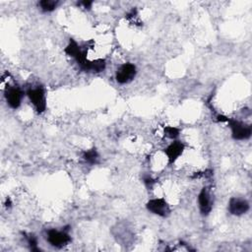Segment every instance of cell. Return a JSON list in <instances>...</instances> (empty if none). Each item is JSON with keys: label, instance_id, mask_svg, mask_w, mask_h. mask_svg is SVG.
<instances>
[{"label": "cell", "instance_id": "obj_5", "mask_svg": "<svg viewBox=\"0 0 252 252\" xmlns=\"http://www.w3.org/2000/svg\"><path fill=\"white\" fill-rule=\"evenodd\" d=\"M137 74L136 66L132 63H124L119 66L115 73V80L119 84H128L135 78Z\"/></svg>", "mask_w": 252, "mask_h": 252}, {"label": "cell", "instance_id": "obj_2", "mask_svg": "<svg viewBox=\"0 0 252 252\" xmlns=\"http://www.w3.org/2000/svg\"><path fill=\"white\" fill-rule=\"evenodd\" d=\"M27 96L38 113L44 112L46 109V97L42 87L37 86L35 88L29 89L27 91Z\"/></svg>", "mask_w": 252, "mask_h": 252}, {"label": "cell", "instance_id": "obj_12", "mask_svg": "<svg viewBox=\"0 0 252 252\" xmlns=\"http://www.w3.org/2000/svg\"><path fill=\"white\" fill-rule=\"evenodd\" d=\"M58 5V1L55 0H41L38 2V7L42 12L49 13L56 9Z\"/></svg>", "mask_w": 252, "mask_h": 252}, {"label": "cell", "instance_id": "obj_8", "mask_svg": "<svg viewBox=\"0 0 252 252\" xmlns=\"http://www.w3.org/2000/svg\"><path fill=\"white\" fill-rule=\"evenodd\" d=\"M249 203L245 199L232 197L228 202V212L233 216H242L249 211Z\"/></svg>", "mask_w": 252, "mask_h": 252}, {"label": "cell", "instance_id": "obj_15", "mask_svg": "<svg viewBox=\"0 0 252 252\" xmlns=\"http://www.w3.org/2000/svg\"><path fill=\"white\" fill-rule=\"evenodd\" d=\"M144 183H145V185H146V187L147 188H152L153 187V185L155 184V180L152 178V177H150V176H147V177H144Z\"/></svg>", "mask_w": 252, "mask_h": 252}, {"label": "cell", "instance_id": "obj_16", "mask_svg": "<svg viewBox=\"0 0 252 252\" xmlns=\"http://www.w3.org/2000/svg\"><path fill=\"white\" fill-rule=\"evenodd\" d=\"M93 3H94L93 1H88V0H85V1H81V2H79V3H78V5H80V6H83V8L90 10V9L92 8V6H93Z\"/></svg>", "mask_w": 252, "mask_h": 252}, {"label": "cell", "instance_id": "obj_1", "mask_svg": "<svg viewBox=\"0 0 252 252\" xmlns=\"http://www.w3.org/2000/svg\"><path fill=\"white\" fill-rule=\"evenodd\" d=\"M226 123L228 124V126L231 130V136L234 140L242 141V140H247L250 138V136L252 134V129H251L250 125L243 123L239 120L229 119V118H227Z\"/></svg>", "mask_w": 252, "mask_h": 252}, {"label": "cell", "instance_id": "obj_17", "mask_svg": "<svg viewBox=\"0 0 252 252\" xmlns=\"http://www.w3.org/2000/svg\"><path fill=\"white\" fill-rule=\"evenodd\" d=\"M11 204H12V203H11V199H10V198H7V199H6L5 206L8 207V208H10V207H11Z\"/></svg>", "mask_w": 252, "mask_h": 252}, {"label": "cell", "instance_id": "obj_11", "mask_svg": "<svg viewBox=\"0 0 252 252\" xmlns=\"http://www.w3.org/2000/svg\"><path fill=\"white\" fill-rule=\"evenodd\" d=\"M83 158L86 162L94 164L96 163L98 160V153L95 148H92L90 150H87L83 153Z\"/></svg>", "mask_w": 252, "mask_h": 252}, {"label": "cell", "instance_id": "obj_3", "mask_svg": "<svg viewBox=\"0 0 252 252\" xmlns=\"http://www.w3.org/2000/svg\"><path fill=\"white\" fill-rule=\"evenodd\" d=\"M67 230L68 228H64L63 230L55 228L49 229L47 231V241L51 246L56 248H61L67 245L71 241V236Z\"/></svg>", "mask_w": 252, "mask_h": 252}, {"label": "cell", "instance_id": "obj_6", "mask_svg": "<svg viewBox=\"0 0 252 252\" xmlns=\"http://www.w3.org/2000/svg\"><path fill=\"white\" fill-rule=\"evenodd\" d=\"M5 98L6 101L8 103V105L13 108V109H17L18 107H20L21 102H22V98L24 96V93L23 91L17 87V86H9L5 89Z\"/></svg>", "mask_w": 252, "mask_h": 252}, {"label": "cell", "instance_id": "obj_9", "mask_svg": "<svg viewBox=\"0 0 252 252\" xmlns=\"http://www.w3.org/2000/svg\"><path fill=\"white\" fill-rule=\"evenodd\" d=\"M198 206L203 216H208L213 208V201L211 194L206 187H203L198 194Z\"/></svg>", "mask_w": 252, "mask_h": 252}, {"label": "cell", "instance_id": "obj_14", "mask_svg": "<svg viewBox=\"0 0 252 252\" xmlns=\"http://www.w3.org/2000/svg\"><path fill=\"white\" fill-rule=\"evenodd\" d=\"M27 241H28V244L31 248L32 251H38V247H37V238L33 235V234H29L27 236Z\"/></svg>", "mask_w": 252, "mask_h": 252}, {"label": "cell", "instance_id": "obj_13", "mask_svg": "<svg viewBox=\"0 0 252 252\" xmlns=\"http://www.w3.org/2000/svg\"><path fill=\"white\" fill-rule=\"evenodd\" d=\"M163 134H164L165 137H167L169 139H172V140H175L179 136L180 130L177 127H174V126H165L164 129H163Z\"/></svg>", "mask_w": 252, "mask_h": 252}, {"label": "cell", "instance_id": "obj_7", "mask_svg": "<svg viewBox=\"0 0 252 252\" xmlns=\"http://www.w3.org/2000/svg\"><path fill=\"white\" fill-rule=\"evenodd\" d=\"M185 150V145L180 142V141H173L171 144H169L165 149H164V154L167 157L168 163L172 164L174 163L179 157L183 154Z\"/></svg>", "mask_w": 252, "mask_h": 252}, {"label": "cell", "instance_id": "obj_4", "mask_svg": "<svg viewBox=\"0 0 252 252\" xmlns=\"http://www.w3.org/2000/svg\"><path fill=\"white\" fill-rule=\"evenodd\" d=\"M147 210L158 217H167L170 214V207L164 198L151 199L146 204Z\"/></svg>", "mask_w": 252, "mask_h": 252}, {"label": "cell", "instance_id": "obj_10", "mask_svg": "<svg viewBox=\"0 0 252 252\" xmlns=\"http://www.w3.org/2000/svg\"><path fill=\"white\" fill-rule=\"evenodd\" d=\"M64 52L68 56H71L74 59H76L83 52V49L81 48V46L78 44V42L76 40H74L73 38H70L67 46L64 49Z\"/></svg>", "mask_w": 252, "mask_h": 252}]
</instances>
